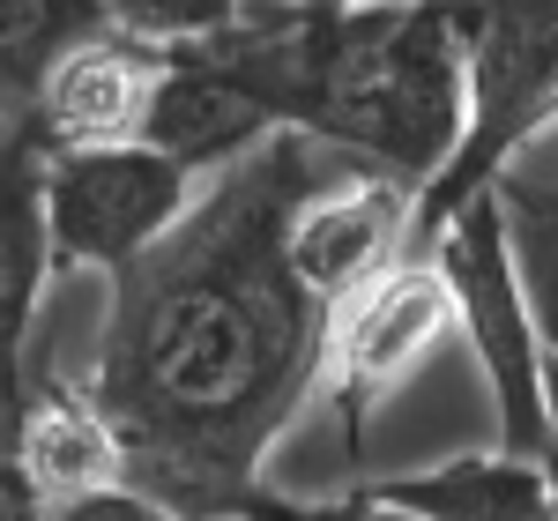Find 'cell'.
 <instances>
[{
    "label": "cell",
    "mask_w": 558,
    "mask_h": 521,
    "mask_svg": "<svg viewBox=\"0 0 558 521\" xmlns=\"http://www.w3.org/2000/svg\"><path fill=\"white\" fill-rule=\"evenodd\" d=\"M328 157L291 128L268 134L112 276L83 388L120 439V484L186 521L246 514L276 439L320 388L328 305L291 268L283 231Z\"/></svg>",
    "instance_id": "obj_1"
},
{
    "label": "cell",
    "mask_w": 558,
    "mask_h": 521,
    "mask_svg": "<svg viewBox=\"0 0 558 521\" xmlns=\"http://www.w3.org/2000/svg\"><path fill=\"white\" fill-rule=\"evenodd\" d=\"M432 254L447 299H454V336L476 350V373L492 388V417H499V447L544 462L551 455V425H544V336L529 320L521 299L514 254H507V223L492 186L454 202L447 217L432 223V239L417 246Z\"/></svg>",
    "instance_id": "obj_2"
},
{
    "label": "cell",
    "mask_w": 558,
    "mask_h": 521,
    "mask_svg": "<svg viewBox=\"0 0 558 521\" xmlns=\"http://www.w3.org/2000/svg\"><path fill=\"white\" fill-rule=\"evenodd\" d=\"M462 45H470V120L454 157L417 186L410 246H425L454 202L484 194L499 157L558 112V0H462Z\"/></svg>",
    "instance_id": "obj_3"
},
{
    "label": "cell",
    "mask_w": 558,
    "mask_h": 521,
    "mask_svg": "<svg viewBox=\"0 0 558 521\" xmlns=\"http://www.w3.org/2000/svg\"><path fill=\"white\" fill-rule=\"evenodd\" d=\"M202 179L149 142H97V149H45V246L52 276H120L149 254L186 209Z\"/></svg>",
    "instance_id": "obj_4"
},
{
    "label": "cell",
    "mask_w": 558,
    "mask_h": 521,
    "mask_svg": "<svg viewBox=\"0 0 558 521\" xmlns=\"http://www.w3.org/2000/svg\"><path fill=\"white\" fill-rule=\"evenodd\" d=\"M447 336H454V299H447L432 254H417V246H402L387 268H373L365 283H350L343 299L328 305V328H320V388L313 395H328L350 455L365 447V417Z\"/></svg>",
    "instance_id": "obj_5"
},
{
    "label": "cell",
    "mask_w": 558,
    "mask_h": 521,
    "mask_svg": "<svg viewBox=\"0 0 558 521\" xmlns=\"http://www.w3.org/2000/svg\"><path fill=\"white\" fill-rule=\"evenodd\" d=\"M410 209H417V186L410 179H387L373 165H350V157H328L320 179L299 194L291 209V268L305 276V291L320 305H336L350 283H365L373 268L410 246Z\"/></svg>",
    "instance_id": "obj_6"
},
{
    "label": "cell",
    "mask_w": 558,
    "mask_h": 521,
    "mask_svg": "<svg viewBox=\"0 0 558 521\" xmlns=\"http://www.w3.org/2000/svg\"><path fill=\"white\" fill-rule=\"evenodd\" d=\"M172 45L134 38L120 23L75 38L45 83L31 89V105L15 112L23 128L38 134L45 149H97V142H142V112L157 97V75H165Z\"/></svg>",
    "instance_id": "obj_7"
},
{
    "label": "cell",
    "mask_w": 558,
    "mask_h": 521,
    "mask_svg": "<svg viewBox=\"0 0 558 521\" xmlns=\"http://www.w3.org/2000/svg\"><path fill=\"white\" fill-rule=\"evenodd\" d=\"M268 134H283V128L216 68L202 45H172V60H165V75H157V97H149V112H142V142H149V149H165V157H179L194 179H209V172H223V165H239L246 149H260Z\"/></svg>",
    "instance_id": "obj_8"
},
{
    "label": "cell",
    "mask_w": 558,
    "mask_h": 521,
    "mask_svg": "<svg viewBox=\"0 0 558 521\" xmlns=\"http://www.w3.org/2000/svg\"><path fill=\"white\" fill-rule=\"evenodd\" d=\"M8 470L23 477V492L38 499L45 514L68 507V499H83V492L120 484V439H112V425L89 402L83 380H60V373L31 365V410H23V433H15Z\"/></svg>",
    "instance_id": "obj_9"
},
{
    "label": "cell",
    "mask_w": 558,
    "mask_h": 521,
    "mask_svg": "<svg viewBox=\"0 0 558 521\" xmlns=\"http://www.w3.org/2000/svg\"><path fill=\"white\" fill-rule=\"evenodd\" d=\"M357 492L417 521H551V462H529L507 447L454 455L410 477H357Z\"/></svg>",
    "instance_id": "obj_10"
},
{
    "label": "cell",
    "mask_w": 558,
    "mask_h": 521,
    "mask_svg": "<svg viewBox=\"0 0 558 521\" xmlns=\"http://www.w3.org/2000/svg\"><path fill=\"white\" fill-rule=\"evenodd\" d=\"M492 202L507 223V254H514L521 299L544 350L558 358V112L536 120L492 172Z\"/></svg>",
    "instance_id": "obj_11"
},
{
    "label": "cell",
    "mask_w": 558,
    "mask_h": 521,
    "mask_svg": "<svg viewBox=\"0 0 558 521\" xmlns=\"http://www.w3.org/2000/svg\"><path fill=\"white\" fill-rule=\"evenodd\" d=\"M52 283L45 246V142L23 120L0 128V343H23Z\"/></svg>",
    "instance_id": "obj_12"
},
{
    "label": "cell",
    "mask_w": 558,
    "mask_h": 521,
    "mask_svg": "<svg viewBox=\"0 0 558 521\" xmlns=\"http://www.w3.org/2000/svg\"><path fill=\"white\" fill-rule=\"evenodd\" d=\"M105 23H112L105 0H0V105L23 112L45 68Z\"/></svg>",
    "instance_id": "obj_13"
},
{
    "label": "cell",
    "mask_w": 558,
    "mask_h": 521,
    "mask_svg": "<svg viewBox=\"0 0 558 521\" xmlns=\"http://www.w3.org/2000/svg\"><path fill=\"white\" fill-rule=\"evenodd\" d=\"M105 15L134 31V38H157V45H186V38H209L239 15V0H105Z\"/></svg>",
    "instance_id": "obj_14"
},
{
    "label": "cell",
    "mask_w": 558,
    "mask_h": 521,
    "mask_svg": "<svg viewBox=\"0 0 558 521\" xmlns=\"http://www.w3.org/2000/svg\"><path fill=\"white\" fill-rule=\"evenodd\" d=\"M246 514H268V521H417V514H395L380 499H365L357 484H350L343 499H283V492H260Z\"/></svg>",
    "instance_id": "obj_15"
},
{
    "label": "cell",
    "mask_w": 558,
    "mask_h": 521,
    "mask_svg": "<svg viewBox=\"0 0 558 521\" xmlns=\"http://www.w3.org/2000/svg\"><path fill=\"white\" fill-rule=\"evenodd\" d=\"M45 521H186V514H172L165 499H149V492H134V484H105V492H83V499L52 507Z\"/></svg>",
    "instance_id": "obj_16"
},
{
    "label": "cell",
    "mask_w": 558,
    "mask_h": 521,
    "mask_svg": "<svg viewBox=\"0 0 558 521\" xmlns=\"http://www.w3.org/2000/svg\"><path fill=\"white\" fill-rule=\"evenodd\" d=\"M23 410H31V358H23V343H0V462L15 455Z\"/></svg>",
    "instance_id": "obj_17"
},
{
    "label": "cell",
    "mask_w": 558,
    "mask_h": 521,
    "mask_svg": "<svg viewBox=\"0 0 558 521\" xmlns=\"http://www.w3.org/2000/svg\"><path fill=\"white\" fill-rule=\"evenodd\" d=\"M544 425H551V455H544V462L558 470V358L551 350H544Z\"/></svg>",
    "instance_id": "obj_18"
},
{
    "label": "cell",
    "mask_w": 558,
    "mask_h": 521,
    "mask_svg": "<svg viewBox=\"0 0 558 521\" xmlns=\"http://www.w3.org/2000/svg\"><path fill=\"white\" fill-rule=\"evenodd\" d=\"M8 120H15V112H8V105H0V128H8Z\"/></svg>",
    "instance_id": "obj_19"
},
{
    "label": "cell",
    "mask_w": 558,
    "mask_h": 521,
    "mask_svg": "<svg viewBox=\"0 0 558 521\" xmlns=\"http://www.w3.org/2000/svg\"><path fill=\"white\" fill-rule=\"evenodd\" d=\"M239 521H268V514H239Z\"/></svg>",
    "instance_id": "obj_20"
}]
</instances>
